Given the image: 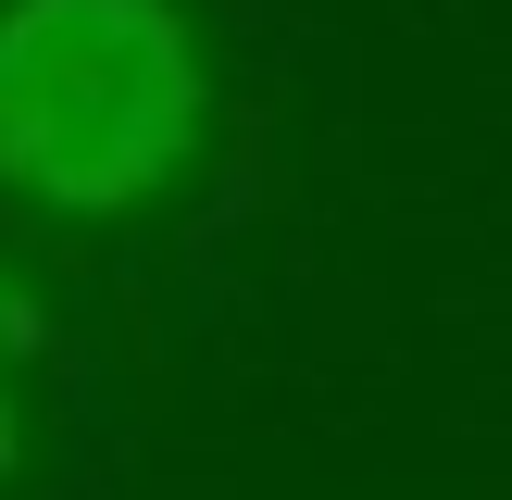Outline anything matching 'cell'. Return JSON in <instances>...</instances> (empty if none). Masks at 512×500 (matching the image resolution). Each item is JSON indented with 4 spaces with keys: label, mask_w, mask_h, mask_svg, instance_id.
<instances>
[{
    "label": "cell",
    "mask_w": 512,
    "mask_h": 500,
    "mask_svg": "<svg viewBox=\"0 0 512 500\" xmlns=\"http://www.w3.org/2000/svg\"><path fill=\"white\" fill-rule=\"evenodd\" d=\"M213 63L188 0H0V188L38 225H125L200 163Z\"/></svg>",
    "instance_id": "obj_1"
},
{
    "label": "cell",
    "mask_w": 512,
    "mask_h": 500,
    "mask_svg": "<svg viewBox=\"0 0 512 500\" xmlns=\"http://www.w3.org/2000/svg\"><path fill=\"white\" fill-rule=\"evenodd\" d=\"M50 350V325H38V300H25V275H0V463H13V388H25V363Z\"/></svg>",
    "instance_id": "obj_2"
}]
</instances>
